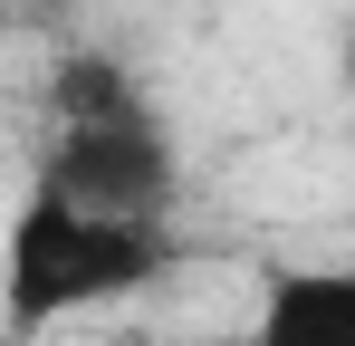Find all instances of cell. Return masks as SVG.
I'll return each instance as SVG.
<instances>
[{
  "label": "cell",
  "instance_id": "1",
  "mask_svg": "<svg viewBox=\"0 0 355 346\" xmlns=\"http://www.w3.org/2000/svg\"><path fill=\"white\" fill-rule=\"evenodd\" d=\"M77 212H125V222H173L182 145L173 115L144 97V77L116 49H67L49 67V135H39V183Z\"/></svg>",
  "mask_w": 355,
  "mask_h": 346
},
{
  "label": "cell",
  "instance_id": "2",
  "mask_svg": "<svg viewBox=\"0 0 355 346\" xmlns=\"http://www.w3.org/2000/svg\"><path fill=\"white\" fill-rule=\"evenodd\" d=\"M173 260H182L173 222H125V212H77V202L29 192L10 212V240H0V327L10 337H49L67 318L125 308Z\"/></svg>",
  "mask_w": 355,
  "mask_h": 346
},
{
  "label": "cell",
  "instance_id": "3",
  "mask_svg": "<svg viewBox=\"0 0 355 346\" xmlns=\"http://www.w3.org/2000/svg\"><path fill=\"white\" fill-rule=\"evenodd\" d=\"M250 346H355V270H327V260L269 270Z\"/></svg>",
  "mask_w": 355,
  "mask_h": 346
},
{
  "label": "cell",
  "instance_id": "4",
  "mask_svg": "<svg viewBox=\"0 0 355 346\" xmlns=\"http://www.w3.org/2000/svg\"><path fill=\"white\" fill-rule=\"evenodd\" d=\"M336 77L355 87V19H346V49H336Z\"/></svg>",
  "mask_w": 355,
  "mask_h": 346
},
{
  "label": "cell",
  "instance_id": "5",
  "mask_svg": "<svg viewBox=\"0 0 355 346\" xmlns=\"http://www.w3.org/2000/svg\"><path fill=\"white\" fill-rule=\"evenodd\" d=\"M0 19H10V0H0Z\"/></svg>",
  "mask_w": 355,
  "mask_h": 346
}]
</instances>
